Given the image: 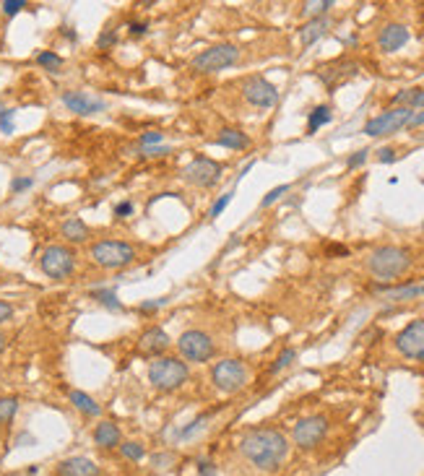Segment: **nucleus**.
<instances>
[{
    "label": "nucleus",
    "instance_id": "nucleus-1",
    "mask_svg": "<svg viewBox=\"0 0 424 476\" xmlns=\"http://www.w3.org/2000/svg\"><path fill=\"white\" fill-rule=\"evenodd\" d=\"M240 453L258 468L274 474L289 456V440L276 427H253L240 437Z\"/></svg>",
    "mask_w": 424,
    "mask_h": 476
},
{
    "label": "nucleus",
    "instance_id": "nucleus-2",
    "mask_svg": "<svg viewBox=\"0 0 424 476\" xmlns=\"http://www.w3.org/2000/svg\"><path fill=\"white\" fill-rule=\"evenodd\" d=\"M411 268V253L401 245H380L367 255V271L380 281H393Z\"/></svg>",
    "mask_w": 424,
    "mask_h": 476
},
{
    "label": "nucleus",
    "instance_id": "nucleus-3",
    "mask_svg": "<svg viewBox=\"0 0 424 476\" xmlns=\"http://www.w3.org/2000/svg\"><path fill=\"white\" fill-rule=\"evenodd\" d=\"M190 380L188 362H182L180 357H157L148 365V383L162 390V393H172L182 388Z\"/></svg>",
    "mask_w": 424,
    "mask_h": 476
},
{
    "label": "nucleus",
    "instance_id": "nucleus-4",
    "mask_svg": "<svg viewBox=\"0 0 424 476\" xmlns=\"http://www.w3.org/2000/svg\"><path fill=\"white\" fill-rule=\"evenodd\" d=\"M89 255L99 268L112 271V268L130 266L136 260V248L130 242H123V239H99L97 245H91Z\"/></svg>",
    "mask_w": 424,
    "mask_h": 476
},
{
    "label": "nucleus",
    "instance_id": "nucleus-5",
    "mask_svg": "<svg viewBox=\"0 0 424 476\" xmlns=\"http://www.w3.org/2000/svg\"><path fill=\"white\" fill-rule=\"evenodd\" d=\"M247 380H250V372H247V365L242 359H221L217 362L214 367H211V383L217 390L221 393H237V390H242L247 386Z\"/></svg>",
    "mask_w": 424,
    "mask_h": 476
},
{
    "label": "nucleus",
    "instance_id": "nucleus-6",
    "mask_svg": "<svg viewBox=\"0 0 424 476\" xmlns=\"http://www.w3.org/2000/svg\"><path fill=\"white\" fill-rule=\"evenodd\" d=\"M178 349L188 362H208V359L217 354L214 338L208 336L206 331H201V328H188V331H182L178 338Z\"/></svg>",
    "mask_w": 424,
    "mask_h": 476
},
{
    "label": "nucleus",
    "instance_id": "nucleus-7",
    "mask_svg": "<svg viewBox=\"0 0 424 476\" xmlns=\"http://www.w3.org/2000/svg\"><path fill=\"white\" fill-rule=\"evenodd\" d=\"M237 60H240V50H237L235 45L224 42V45H214V47L203 50L201 55H196L193 68L201 70V73H217V70L235 65Z\"/></svg>",
    "mask_w": 424,
    "mask_h": 476
},
{
    "label": "nucleus",
    "instance_id": "nucleus-8",
    "mask_svg": "<svg viewBox=\"0 0 424 476\" xmlns=\"http://www.w3.org/2000/svg\"><path fill=\"white\" fill-rule=\"evenodd\" d=\"M328 435V419L323 414H310V417L299 419L295 425V432H292V440H295L297 447L302 450H313L323 443V437Z\"/></svg>",
    "mask_w": 424,
    "mask_h": 476
},
{
    "label": "nucleus",
    "instance_id": "nucleus-9",
    "mask_svg": "<svg viewBox=\"0 0 424 476\" xmlns=\"http://www.w3.org/2000/svg\"><path fill=\"white\" fill-rule=\"evenodd\" d=\"M40 266L42 271L47 273L49 278H68L73 273V268H76V255H73V250L65 248V245H49L45 248L40 258Z\"/></svg>",
    "mask_w": 424,
    "mask_h": 476
},
{
    "label": "nucleus",
    "instance_id": "nucleus-10",
    "mask_svg": "<svg viewBox=\"0 0 424 476\" xmlns=\"http://www.w3.org/2000/svg\"><path fill=\"white\" fill-rule=\"evenodd\" d=\"M411 115H414V109H406V107L385 109V112H380L377 118L367 120L362 133H365V136H372V138H377V136H388V133H395V130H401V128L409 125Z\"/></svg>",
    "mask_w": 424,
    "mask_h": 476
},
{
    "label": "nucleus",
    "instance_id": "nucleus-11",
    "mask_svg": "<svg viewBox=\"0 0 424 476\" xmlns=\"http://www.w3.org/2000/svg\"><path fill=\"white\" fill-rule=\"evenodd\" d=\"M395 351L411 362H424V320H411L395 333Z\"/></svg>",
    "mask_w": 424,
    "mask_h": 476
},
{
    "label": "nucleus",
    "instance_id": "nucleus-12",
    "mask_svg": "<svg viewBox=\"0 0 424 476\" xmlns=\"http://www.w3.org/2000/svg\"><path fill=\"white\" fill-rule=\"evenodd\" d=\"M242 97L258 109H271L278 104V89L263 76H250L242 81Z\"/></svg>",
    "mask_w": 424,
    "mask_h": 476
},
{
    "label": "nucleus",
    "instance_id": "nucleus-13",
    "mask_svg": "<svg viewBox=\"0 0 424 476\" xmlns=\"http://www.w3.org/2000/svg\"><path fill=\"white\" fill-rule=\"evenodd\" d=\"M224 175V167L208 157H196L185 167V180L196 188H214Z\"/></svg>",
    "mask_w": 424,
    "mask_h": 476
},
{
    "label": "nucleus",
    "instance_id": "nucleus-14",
    "mask_svg": "<svg viewBox=\"0 0 424 476\" xmlns=\"http://www.w3.org/2000/svg\"><path fill=\"white\" fill-rule=\"evenodd\" d=\"M63 104L70 109V112H76V115H97L104 109V102L99 100V97H91L86 91H65L63 94Z\"/></svg>",
    "mask_w": 424,
    "mask_h": 476
},
{
    "label": "nucleus",
    "instance_id": "nucleus-15",
    "mask_svg": "<svg viewBox=\"0 0 424 476\" xmlns=\"http://www.w3.org/2000/svg\"><path fill=\"white\" fill-rule=\"evenodd\" d=\"M409 40H411V34L404 24H385L377 34V47L383 52H398L409 45Z\"/></svg>",
    "mask_w": 424,
    "mask_h": 476
},
{
    "label": "nucleus",
    "instance_id": "nucleus-16",
    "mask_svg": "<svg viewBox=\"0 0 424 476\" xmlns=\"http://www.w3.org/2000/svg\"><path fill=\"white\" fill-rule=\"evenodd\" d=\"M169 336L164 333V328H159V326H151L146 328L143 333H141L139 338V349L143 351V354H148V357H164V351L169 349Z\"/></svg>",
    "mask_w": 424,
    "mask_h": 476
},
{
    "label": "nucleus",
    "instance_id": "nucleus-17",
    "mask_svg": "<svg viewBox=\"0 0 424 476\" xmlns=\"http://www.w3.org/2000/svg\"><path fill=\"white\" fill-rule=\"evenodd\" d=\"M58 476H102L99 466L86 456H73L60 461L58 466Z\"/></svg>",
    "mask_w": 424,
    "mask_h": 476
},
{
    "label": "nucleus",
    "instance_id": "nucleus-18",
    "mask_svg": "<svg viewBox=\"0 0 424 476\" xmlns=\"http://www.w3.org/2000/svg\"><path fill=\"white\" fill-rule=\"evenodd\" d=\"M377 294L385 302H409V299L424 297V284H406V287H377Z\"/></svg>",
    "mask_w": 424,
    "mask_h": 476
},
{
    "label": "nucleus",
    "instance_id": "nucleus-19",
    "mask_svg": "<svg viewBox=\"0 0 424 476\" xmlns=\"http://www.w3.org/2000/svg\"><path fill=\"white\" fill-rule=\"evenodd\" d=\"M328 29H331V19L328 16H320V19H310L299 29V42H302V47H310V45H315L320 37H326Z\"/></svg>",
    "mask_w": 424,
    "mask_h": 476
},
{
    "label": "nucleus",
    "instance_id": "nucleus-20",
    "mask_svg": "<svg viewBox=\"0 0 424 476\" xmlns=\"http://www.w3.org/2000/svg\"><path fill=\"white\" fill-rule=\"evenodd\" d=\"M94 443H97L99 447H104V450H109V447H118L120 443H123L120 427L115 425V422H99L97 429H94Z\"/></svg>",
    "mask_w": 424,
    "mask_h": 476
},
{
    "label": "nucleus",
    "instance_id": "nucleus-21",
    "mask_svg": "<svg viewBox=\"0 0 424 476\" xmlns=\"http://www.w3.org/2000/svg\"><path fill=\"white\" fill-rule=\"evenodd\" d=\"M60 235L68 239L70 245H81V242H86V239H89L91 232L81 219H68V221L60 227Z\"/></svg>",
    "mask_w": 424,
    "mask_h": 476
},
{
    "label": "nucleus",
    "instance_id": "nucleus-22",
    "mask_svg": "<svg viewBox=\"0 0 424 476\" xmlns=\"http://www.w3.org/2000/svg\"><path fill=\"white\" fill-rule=\"evenodd\" d=\"M354 73H356V63H336L331 68L320 70V79L326 81L328 86H336L338 81L349 79V76H354Z\"/></svg>",
    "mask_w": 424,
    "mask_h": 476
},
{
    "label": "nucleus",
    "instance_id": "nucleus-23",
    "mask_svg": "<svg viewBox=\"0 0 424 476\" xmlns=\"http://www.w3.org/2000/svg\"><path fill=\"white\" fill-rule=\"evenodd\" d=\"M217 143L219 146H224V149H235V151H242L250 146V138H247L242 130L237 128H224L221 133L217 136Z\"/></svg>",
    "mask_w": 424,
    "mask_h": 476
},
{
    "label": "nucleus",
    "instance_id": "nucleus-24",
    "mask_svg": "<svg viewBox=\"0 0 424 476\" xmlns=\"http://www.w3.org/2000/svg\"><path fill=\"white\" fill-rule=\"evenodd\" d=\"M68 401L76 408H79L81 414H86V417H99V414H102V406H99V404L89 396V393H84V390H70Z\"/></svg>",
    "mask_w": 424,
    "mask_h": 476
},
{
    "label": "nucleus",
    "instance_id": "nucleus-25",
    "mask_svg": "<svg viewBox=\"0 0 424 476\" xmlns=\"http://www.w3.org/2000/svg\"><path fill=\"white\" fill-rule=\"evenodd\" d=\"M395 107L406 109H424V89H404L393 97Z\"/></svg>",
    "mask_w": 424,
    "mask_h": 476
},
{
    "label": "nucleus",
    "instance_id": "nucleus-26",
    "mask_svg": "<svg viewBox=\"0 0 424 476\" xmlns=\"http://www.w3.org/2000/svg\"><path fill=\"white\" fill-rule=\"evenodd\" d=\"M331 120H333V109L328 107V104H320V107H315L310 112V118H307V130L315 133V130H320L323 125H328Z\"/></svg>",
    "mask_w": 424,
    "mask_h": 476
},
{
    "label": "nucleus",
    "instance_id": "nucleus-27",
    "mask_svg": "<svg viewBox=\"0 0 424 476\" xmlns=\"http://www.w3.org/2000/svg\"><path fill=\"white\" fill-rule=\"evenodd\" d=\"M16 411H19V398H16V396H3V398H0V427L8 425L10 419L16 417Z\"/></svg>",
    "mask_w": 424,
    "mask_h": 476
},
{
    "label": "nucleus",
    "instance_id": "nucleus-28",
    "mask_svg": "<svg viewBox=\"0 0 424 476\" xmlns=\"http://www.w3.org/2000/svg\"><path fill=\"white\" fill-rule=\"evenodd\" d=\"M120 453L128 458V461H143L146 458V447L141 445V443H136V440H128V443H120Z\"/></svg>",
    "mask_w": 424,
    "mask_h": 476
},
{
    "label": "nucleus",
    "instance_id": "nucleus-29",
    "mask_svg": "<svg viewBox=\"0 0 424 476\" xmlns=\"http://www.w3.org/2000/svg\"><path fill=\"white\" fill-rule=\"evenodd\" d=\"M91 297L97 299L99 305H104V308H109V310H120L123 305H120V299H118V294L112 292V289H94L91 292Z\"/></svg>",
    "mask_w": 424,
    "mask_h": 476
},
{
    "label": "nucleus",
    "instance_id": "nucleus-30",
    "mask_svg": "<svg viewBox=\"0 0 424 476\" xmlns=\"http://www.w3.org/2000/svg\"><path fill=\"white\" fill-rule=\"evenodd\" d=\"M331 8H333L331 0H315V3H305V6H302V13H305V16H313V19H320V16H326Z\"/></svg>",
    "mask_w": 424,
    "mask_h": 476
},
{
    "label": "nucleus",
    "instance_id": "nucleus-31",
    "mask_svg": "<svg viewBox=\"0 0 424 476\" xmlns=\"http://www.w3.org/2000/svg\"><path fill=\"white\" fill-rule=\"evenodd\" d=\"M37 63H40L42 68H47L49 73H58L60 65H63V58H60V55H55V52L45 50V52H40V55H37Z\"/></svg>",
    "mask_w": 424,
    "mask_h": 476
},
{
    "label": "nucleus",
    "instance_id": "nucleus-32",
    "mask_svg": "<svg viewBox=\"0 0 424 476\" xmlns=\"http://www.w3.org/2000/svg\"><path fill=\"white\" fill-rule=\"evenodd\" d=\"M295 359H297L295 349H284V351H281V354L276 357V362H274V367H271V375H278V372L289 367V365H292Z\"/></svg>",
    "mask_w": 424,
    "mask_h": 476
},
{
    "label": "nucleus",
    "instance_id": "nucleus-33",
    "mask_svg": "<svg viewBox=\"0 0 424 476\" xmlns=\"http://www.w3.org/2000/svg\"><path fill=\"white\" fill-rule=\"evenodd\" d=\"M232 198H235V190H229V193H224V196H221V198H219L217 203L211 206V211H208V216H211V219L221 216V214H224V209H227L229 203H232Z\"/></svg>",
    "mask_w": 424,
    "mask_h": 476
},
{
    "label": "nucleus",
    "instance_id": "nucleus-34",
    "mask_svg": "<svg viewBox=\"0 0 424 476\" xmlns=\"http://www.w3.org/2000/svg\"><path fill=\"white\" fill-rule=\"evenodd\" d=\"M286 193H289V185H276L274 190H268L266 198L260 200V209H268L271 203H276V200L281 198V196H286Z\"/></svg>",
    "mask_w": 424,
    "mask_h": 476
},
{
    "label": "nucleus",
    "instance_id": "nucleus-35",
    "mask_svg": "<svg viewBox=\"0 0 424 476\" xmlns=\"http://www.w3.org/2000/svg\"><path fill=\"white\" fill-rule=\"evenodd\" d=\"M162 138H164V136H162L159 130H148V133H143V136H141V149H143V151L154 149L157 143H162Z\"/></svg>",
    "mask_w": 424,
    "mask_h": 476
},
{
    "label": "nucleus",
    "instance_id": "nucleus-36",
    "mask_svg": "<svg viewBox=\"0 0 424 476\" xmlns=\"http://www.w3.org/2000/svg\"><path fill=\"white\" fill-rule=\"evenodd\" d=\"M203 425H206V417L193 419V422H190L188 427H182V429H180L178 437H180V440H188V437L193 435V432H198V429H203Z\"/></svg>",
    "mask_w": 424,
    "mask_h": 476
},
{
    "label": "nucleus",
    "instance_id": "nucleus-37",
    "mask_svg": "<svg viewBox=\"0 0 424 476\" xmlns=\"http://www.w3.org/2000/svg\"><path fill=\"white\" fill-rule=\"evenodd\" d=\"M0 130L6 136L13 133V109H0Z\"/></svg>",
    "mask_w": 424,
    "mask_h": 476
},
{
    "label": "nucleus",
    "instance_id": "nucleus-38",
    "mask_svg": "<svg viewBox=\"0 0 424 476\" xmlns=\"http://www.w3.org/2000/svg\"><path fill=\"white\" fill-rule=\"evenodd\" d=\"M34 185V180L31 177H13L10 180V193H24V190H29Z\"/></svg>",
    "mask_w": 424,
    "mask_h": 476
},
{
    "label": "nucleus",
    "instance_id": "nucleus-39",
    "mask_svg": "<svg viewBox=\"0 0 424 476\" xmlns=\"http://www.w3.org/2000/svg\"><path fill=\"white\" fill-rule=\"evenodd\" d=\"M0 8H3V13H6V16H16L21 8H26V3H24V0H6Z\"/></svg>",
    "mask_w": 424,
    "mask_h": 476
},
{
    "label": "nucleus",
    "instance_id": "nucleus-40",
    "mask_svg": "<svg viewBox=\"0 0 424 476\" xmlns=\"http://www.w3.org/2000/svg\"><path fill=\"white\" fill-rule=\"evenodd\" d=\"M367 154H370V151H367V149L356 151L354 157H349V159H346V167H349V169H356V167H362V164H365V161H367Z\"/></svg>",
    "mask_w": 424,
    "mask_h": 476
},
{
    "label": "nucleus",
    "instance_id": "nucleus-41",
    "mask_svg": "<svg viewBox=\"0 0 424 476\" xmlns=\"http://www.w3.org/2000/svg\"><path fill=\"white\" fill-rule=\"evenodd\" d=\"M115 42H118V34H115V31H104V34H102V37H99V42H97V47L99 50H107V47H112V45H115Z\"/></svg>",
    "mask_w": 424,
    "mask_h": 476
},
{
    "label": "nucleus",
    "instance_id": "nucleus-42",
    "mask_svg": "<svg viewBox=\"0 0 424 476\" xmlns=\"http://www.w3.org/2000/svg\"><path fill=\"white\" fill-rule=\"evenodd\" d=\"M164 305H167V299H148V302H141L139 310L141 312H154V310L164 308Z\"/></svg>",
    "mask_w": 424,
    "mask_h": 476
},
{
    "label": "nucleus",
    "instance_id": "nucleus-43",
    "mask_svg": "<svg viewBox=\"0 0 424 476\" xmlns=\"http://www.w3.org/2000/svg\"><path fill=\"white\" fill-rule=\"evenodd\" d=\"M130 214H133V203H130V200H123V203L115 206V216L118 219H125V216H130Z\"/></svg>",
    "mask_w": 424,
    "mask_h": 476
},
{
    "label": "nucleus",
    "instance_id": "nucleus-44",
    "mask_svg": "<svg viewBox=\"0 0 424 476\" xmlns=\"http://www.w3.org/2000/svg\"><path fill=\"white\" fill-rule=\"evenodd\" d=\"M198 474L201 476H217V468H214L211 461H201V463H198Z\"/></svg>",
    "mask_w": 424,
    "mask_h": 476
},
{
    "label": "nucleus",
    "instance_id": "nucleus-45",
    "mask_svg": "<svg viewBox=\"0 0 424 476\" xmlns=\"http://www.w3.org/2000/svg\"><path fill=\"white\" fill-rule=\"evenodd\" d=\"M13 317V305H8V302H0V326L6 323V320H10Z\"/></svg>",
    "mask_w": 424,
    "mask_h": 476
},
{
    "label": "nucleus",
    "instance_id": "nucleus-46",
    "mask_svg": "<svg viewBox=\"0 0 424 476\" xmlns=\"http://www.w3.org/2000/svg\"><path fill=\"white\" fill-rule=\"evenodd\" d=\"M377 161H383V164H391V161H395V151L393 149H380V151H377Z\"/></svg>",
    "mask_w": 424,
    "mask_h": 476
},
{
    "label": "nucleus",
    "instance_id": "nucleus-47",
    "mask_svg": "<svg viewBox=\"0 0 424 476\" xmlns=\"http://www.w3.org/2000/svg\"><path fill=\"white\" fill-rule=\"evenodd\" d=\"M419 125H424V109L411 115V120H409V125H406V128H419Z\"/></svg>",
    "mask_w": 424,
    "mask_h": 476
},
{
    "label": "nucleus",
    "instance_id": "nucleus-48",
    "mask_svg": "<svg viewBox=\"0 0 424 476\" xmlns=\"http://www.w3.org/2000/svg\"><path fill=\"white\" fill-rule=\"evenodd\" d=\"M130 34H136V37H143V34H146V24H130Z\"/></svg>",
    "mask_w": 424,
    "mask_h": 476
},
{
    "label": "nucleus",
    "instance_id": "nucleus-49",
    "mask_svg": "<svg viewBox=\"0 0 424 476\" xmlns=\"http://www.w3.org/2000/svg\"><path fill=\"white\" fill-rule=\"evenodd\" d=\"M3 349H6V336L0 333V351H3Z\"/></svg>",
    "mask_w": 424,
    "mask_h": 476
},
{
    "label": "nucleus",
    "instance_id": "nucleus-50",
    "mask_svg": "<svg viewBox=\"0 0 424 476\" xmlns=\"http://www.w3.org/2000/svg\"><path fill=\"white\" fill-rule=\"evenodd\" d=\"M422 232H424V221H422Z\"/></svg>",
    "mask_w": 424,
    "mask_h": 476
}]
</instances>
